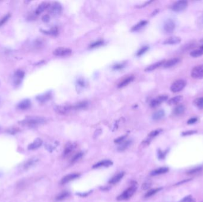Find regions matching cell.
<instances>
[{"label":"cell","instance_id":"obj_50","mask_svg":"<svg viewBox=\"0 0 203 202\" xmlns=\"http://www.w3.org/2000/svg\"><path fill=\"white\" fill-rule=\"evenodd\" d=\"M150 184H149L147 183H144V184L143 185L142 189H144V190H146V189H149V188L150 187Z\"/></svg>","mask_w":203,"mask_h":202},{"label":"cell","instance_id":"obj_43","mask_svg":"<svg viewBox=\"0 0 203 202\" xmlns=\"http://www.w3.org/2000/svg\"><path fill=\"white\" fill-rule=\"evenodd\" d=\"M196 133H197L196 130H188V131L182 132V136H188V135H193V134H194Z\"/></svg>","mask_w":203,"mask_h":202},{"label":"cell","instance_id":"obj_1","mask_svg":"<svg viewBox=\"0 0 203 202\" xmlns=\"http://www.w3.org/2000/svg\"><path fill=\"white\" fill-rule=\"evenodd\" d=\"M45 122L46 119L44 117L38 116H30L25 118L21 121H20L19 124L24 127L32 128L43 125Z\"/></svg>","mask_w":203,"mask_h":202},{"label":"cell","instance_id":"obj_17","mask_svg":"<svg viewBox=\"0 0 203 202\" xmlns=\"http://www.w3.org/2000/svg\"><path fill=\"white\" fill-rule=\"evenodd\" d=\"M30 105H31L30 101L29 99H25L18 104L17 107L20 110H27L30 108Z\"/></svg>","mask_w":203,"mask_h":202},{"label":"cell","instance_id":"obj_32","mask_svg":"<svg viewBox=\"0 0 203 202\" xmlns=\"http://www.w3.org/2000/svg\"><path fill=\"white\" fill-rule=\"evenodd\" d=\"M193 104L198 108H203V97H200L194 100Z\"/></svg>","mask_w":203,"mask_h":202},{"label":"cell","instance_id":"obj_18","mask_svg":"<svg viewBox=\"0 0 203 202\" xmlns=\"http://www.w3.org/2000/svg\"><path fill=\"white\" fill-rule=\"evenodd\" d=\"M169 168L167 167H160L157 169H156L153 170L152 172H151V175L155 176V175H158L163 174H165L167 172H168Z\"/></svg>","mask_w":203,"mask_h":202},{"label":"cell","instance_id":"obj_31","mask_svg":"<svg viewBox=\"0 0 203 202\" xmlns=\"http://www.w3.org/2000/svg\"><path fill=\"white\" fill-rule=\"evenodd\" d=\"M202 170H203L202 167H196V168L191 169L187 173L188 175H193V174L200 173Z\"/></svg>","mask_w":203,"mask_h":202},{"label":"cell","instance_id":"obj_13","mask_svg":"<svg viewBox=\"0 0 203 202\" xmlns=\"http://www.w3.org/2000/svg\"><path fill=\"white\" fill-rule=\"evenodd\" d=\"M42 140L40 138H37L36 139L34 142L32 144H30L29 147H28V149L29 150H36L38 148H39L40 147H41V145H42Z\"/></svg>","mask_w":203,"mask_h":202},{"label":"cell","instance_id":"obj_49","mask_svg":"<svg viewBox=\"0 0 203 202\" xmlns=\"http://www.w3.org/2000/svg\"><path fill=\"white\" fill-rule=\"evenodd\" d=\"M42 20L44 21L45 22H48L50 20V17L48 15H45L43 17H42Z\"/></svg>","mask_w":203,"mask_h":202},{"label":"cell","instance_id":"obj_8","mask_svg":"<svg viewBox=\"0 0 203 202\" xmlns=\"http://www.w3.org/2000/svg\"><path fill=\"white\" fill-rule=\"evenodd\" d=\"M73 110V105H58L55 107V111L59 114H66Z\"/></svg>","mask_w":203,"mask_h":202},{"label":"cell","instance_id":"obj_47","mask_svg":"<svg viewBox=\"0 0 203 202\" xmlns=\"http://www.w3.org/2000/svg\"><path fill=\"white\" fill-rule=\"evenodd\" d=\"M166 154V152H162L160 150L159 151V153H158V156L160 159H163L165 157V155Z\"/></svg>","mask_w":203,"mask_h":202},{"label":"cell","instance_id":"obj_45","mask_svg":"<svg viewBox=\"0 0 203 202\" xmlns=\"http://www.w3.org/2000/svg\"><path fill=\"white\" fill-rule=\"evenodd\" d=\"M102 44H103L102 41H98V42H96L92 43L91 45H90V48H96V47L101 46Z\"/></svg>","mask_w":203,"mask_h":202},{"label":"cell","instance_id":"obj_27","mask_svg":"<svg viewBox=\"0 0 203 202\" xmlns=\"http://www.w3.org/2000/svg\"><path fill=\"white\" fill-rule=\"evenodd\" d=\"M183 99V97L181 96H175L172 99H170V100H169L167 101V103L169 105H176L178 104L179 102L182 100Z\"/></svg>","mask_w":203,"mask_h":202},{"label":"cell","instance_id":"obj_52","mask_svg":"<svg viewBox=\"0 0 203 202\" xmlns=\"http://www.w3.org/2000/svg\"></svg>","mask_w":203,"mask_h":202},{"label":"cell","instance_id":"obj_37","mask_svg":"<svg viewBox=\"0 0 203 202\" xmlns=\"http://www.w3.org/2000/svg\"><path fill=\"white\" fill-rule=\"evenodd\" d=\"M130 144H131L130 141H126L125 142H123L122 144H121L119 146L118 149L119 151H124V150H126L128 147V146L130 145Z\"/></svg>","mask_w":203,"mask_h":202},{"label":"cell","instance_id":"obj_14","mask_svg":"<svg viewBox=\"0 0 203 202\" xmlns=\"http://www.w3.org/2000/svg\"><path fill=\"white\" fill-rule=\"evenodd\" d=\"M181 39L179 37H170L167 39L166 41L163 42V44L164 45H176L178 44L181 42Z\"/></svg>","mask_w":203,"mask_h":202},{"label":"cell","instance_id":"obj_30","mask_svg":"<svg viewBox=\"0 0 203 202\" xmlns=\"http://www.w3.org/2000/svg\"><path fill=\"white\" fill-rule=\"evenodd\" d=\"M147 23V21H142L140 22H139V23H137L136 26H134L132 29H131V31L134 32V31H137L140 30V29H142L143 26H144L145 25H146Z\"/></svg>","mask_w":203,"mask_h":202},{"label":"cell","instance_id":"obj_41","mask_svg":"<svg viewBox=\"0 0 203 202\" xmlns=\"http://www.w3.org/2000/svg\"><path fill=\"white\" fill-rule=\"evenodd\" d=\"M9 18H10V15H7L4 16V17H2L0 20V26L3 25L4 24H5L7 21V20L9 19Z\"/></svg>","mask_w":203,"mask_h":202},{"label":"cell","instance_id":"obj_9","mask_svg":"<svg viewBox=\"0 0 203 202\" xmlns=\"http://www.w3.org/2000/svg\"><path fill=\"white\" fill-rule=\"evenodd\" d=\"M71 52L72 51L69 48L60 47L53 51V54L57 56H66L70 55Z\"/></svg>","mask_w":203,"mask_h":202},{"label":"cell","instance_id":"obj_15","mask_svg":"<svg viewBox=\"0 0 203 202\" xmlns=\"http://www.w3.org/2000/svg\"><path fill=\"white\" fill-rule=\"evenodd\" d=\"M50 4L46 2H44L42 3H41L38 7L36 8V11H35V14L36 15H39L41 14L42 13H43L45 10H47V8H49L50 7Z\"/></svg>","mask_w":203,"mask_h":202},{"label":"cell","instance_id":"obj_2","mask_svg":"<svg viewBox=\"0 0 203 202\" xmlns=\"http://www.w3.org/2000/svg\"><path fill=\"white\" fill-rule=\"evenodd\" d=\"M137 190V187L136 186H132L128 187L126 190H125L121 195L117 197L118 201H125L128 200L131 198Z\"/></svg>","mask_w":203,"mask_h":202},{"label":"cell","instance_id":"obj_44","mask_svg":"<svg viewBox=\"0 0 203 202\" xmlns=\"http://www.w3.org/2000/svg\"><path fill=\"white\" fill-rule=\"evenodd\" d=\"M197 121H198V118H197V117H193V118L190 119L188 120L187 123H188V125H192V124L196 123Z\"/></svg>","mask_w":203,"mask_h":202},{"label":"cell","instance_id":"obj_10","mask_svg":"<svg viewBox=\"0 0 203 202\" xmlns=\"http://www.w3.org/2000/svg\"><path fill=\"white\" fill-rule=\"evenodd\" d=\"M167 99H168V97L167 96H166V95H162V96H158L157 97L153 99L152 101H151L150 105L153 108L159 106V105H160L164 101H166Z\"/></svg>","mask_w":203,"mask_h":202},{"label":"cell","instance_id":"obj_34","mask_svg":"<svg viewBox=\"0 0 203 202\" xmlns=\"http://www.w3.org/2000/svg\"><path fill=\"white\" fill-rule=\"evenodd\" d=\"M68 196H69V193L68 192H62V193H61L59 195H58L56 196V199L57 201H61L66 199L67 197H68Z\"/></svg>","mask_w":203,"mask_h":202},{"label":"cell","instance_id":"obj_46","mask_svg":"<svg viewBox=\"0 0 203 202\" xmlns=\"http://www.w3.org/2000/svg\"><path fill=\"white\" fill-rule=\"evenodd\" d=\"M19 132V129H17V128H10L8 130V132L11 135H14V134H16V133H17Z\"/></svg>","mask_w":203,"mask_h":202},{"label":"cell","instance_id":"obj_33","mask_svg":"<svg viewBox=\"0 0 203 202\" xmlns=\"http://www.w3.org/2000/svg\"><path fill=\"white\" fill-rule=\"evenodd\" d=\"M162 189V188H156V189H154L152 190H149L145 195V198H150L151 196H152L153 195H154L155 194H156L157 193H158L159 191H160Z\"/></svg>","mask_w":203,"mask_h":202},{"label":"cell","instance_id":"obj_12","mask_svg":"<svg viewBox=\"0 0 203 202\" xmlns=\"http://www.w3.org/2000/svg\"><path fill=\"white\" fill-rule=\"evenodd\" d=\"M180 62V59L178 58H172L170 59L167 61H165L164 64H163V66L164 68H170L172 67L175 65H176L177 63H178Z\"/></svg>","mask_w":203,"mask_h":202},{"label":"cell","instance_id":"obj_25","mask_svg":"<svg viewBox=\"0 0 203 202\" xmlns=\"http://www.w3.org/2000/svg\"><path fill=\"white\" fill-rule=\"evenodd\" d=\"M165 115L164 111L163 110H160L155 112L152 116L153 119L154 120H159L164 117Z\"/></svg>","mask_w":203,"mask_h":202},{"label":"cell","instance_id":"obj_5","mask_svg":"<svg viewBox=\"0 0 203 202\" xmlns=\"http://www.w3.org/2000/svg\"><path fill=\"white\" fill-rule=\"evenodd\" d=\"M188 7L187 1H178L173 4L172 6V10L175 12H181L185 10Z\"/></svg>","mask_w":203,"mask_h":202},{"label":"cell","instance_id":"obj_23","mask_svg":"<svg viewBox=\"0 0 203 202\" xmlns=\"http://www.w3.org/2000/svg\"><path fill=\"white\" fill-rule=\"evenodd\" d=\"M164 60H162V61H159V62H157L153 65H151L150 66H149L147 68H146L145 69V71L146 72H149V71H152L153 70L158 68L159 67L161 66H163L164 63Z\"/></svg>","mask_w":203,"mask_h":202},{"label":"cell","instance_id":"obj_26","mask_svg":"<svg viewBox=\"0 0 203 202\" xmlns=\"http://www.w3.org/2000/svg\"><path fill=\"white\" fill-rule=\"evenodd\" d=\"M38 161V159L36 158H32L29 159L28 161H27L24 164V168L26 170L30 168L32 166H33Z\"/></svg>","mask_w":203,"mask_h":202},{"label":"cell","instance_id":"obj_28","mask_svg":"<svg viewBox=\"0 0 203 202\" xmlns=\"http://www.w3.org/2000/svg\"><path fill=\"white\" fill-rule=\"evenodd\" d=\"M190 55L194 58H199L203 55V45L199 49L192 51L190 53Z\"/></svg>","mask_w":203,"mask_h":202},{"label":"cell","instance_id":"obj_6","mask_svg":"<svg viewBox=\"0 0 203 202\" xmlns=\"http://www.w3.org/2000/svg\"><path fill=\"white\" fill-rule=\"evenodd\" d=\"M191 77L195 79L203 78V65L196 66L191 71Z\"/></svg>","mask_w":203,"mask_h":202},{"label":"cell","instance_id":"obj_11","mask_svg":"<svg viewBox=\"0 0 203 202\" xmlns=\"http://www.w3.org/2000/svg\"><path fill=\"white\" fill-rule=\"evenodd\" d=\"M79 176H80V174H78V173H73V174L67 175L62 178L61 183L62 184H67V183L77 178Z\"/></svg>","mask_w":203,"mask_h":202},{"label":"cell","instance_id":"obj_48","mask_svg":"<svg viewBox=\"0 0 203 202\" xmlns=\"http://www.w3.org/2000/svg\"><path fill=\"white\" fill-rule=\"evenodd\" d=\"M125 138V136H121V137H119L118 138V139H115V142L116 143V144H121V142H122L124 140V139Z\"/></svg>","mask_w":203,"mask_h":202},{"label":"cell","instance_id":"obj_3","mask_svg":"<svg viewBox=\"0 0 203 202\" xmlns=\"http://www.w3.org/2000/svg\"><path fill=\"white\" fill-rule=\"evenodd\" d=\"M187 85V81L184 80L175 81L170 86V91L174 93H178L182 90Z\"/></svg>","mask_w":203,"mask_h":202},{"label":"cell","instance_id":"obj_16","mask_svg":"<svg viewBox=\"0 0 203 202\" xmlns=\"http://www.w3.org/2000/svg\"><path fill=\"white\" fill-rule=\"evenodd\" d=\"M134 80V76H128L124 78V80H122L121 82L119 83V84L118 86V88H122L124 87L127 86H128L130 83H131L133 80Z\"/></svg>","mask_w":203,"mask_h":202},{"label":"cell","instance_id":"obj_36","mask_svg":"<svg viewBox=\"0 0 203 202\" xmlns=\"http://www.w3.org/2000/svg\"><path fill=\"white\" fill-rule=\"evenodd\" d=\"M83 155V152H79L77 153H76V155H74V156L71 159V162L72 164L77 162V161H79Z\"/></svg>","mask_w":203,"mask_h":202},{"label":"cell","instance_id":"obj_7","mask_svg":"<svg viewBox=\"0 0 203 202\" xmlns=\"http://www.w3.org/2000/svg\"><path fill=\"white\" fill-rule=\"evenodd\" d=\"M50 13L53 15H58L62 11V5L59 2H55L50 5Z\"/></svg>","mask_w":203,"mask_h":202},{"label":"cell","instance_id":"obj_19","mask_svg":"<svg viewBox=\"0 0 203 202\" xmlns=\"http://www.w3.org/2000/svg\"><path fill=\"white\" fill-rule=\"evenodd\" d=\"M185 110V107L182 104L178 105L173 110V113L175 116H180L182 114Z\"/></svg>","mask_w":203,"mask_h":202},{"label":"cell","instance_id":"obj_22","mask_svg":"<svg viewBox=\"0 0 203 202\" xmlns=\"http://www.w3.org/2000/svg\"><path fill=\"white\" fill-rule=\"evenodd\" d=\"M112 165V162L109 161V160H103L100 161L96 164H95L93 166V168H100V167H109L110 165Z\"/></svg>","mask_w":203,"mask_h":202},{"label":"cell","instance_id":"obj_29","mask_svg":"<svg viewBox=\"0 0 203 202\" xmlns=\"http://www.w3.org/2000/svg\"><path fill=\"white\" fill-rule=\"evenodd\" d=\"M88 105V103L86 101H82L80 102L77 104H76L75 105H73V110H78V109H82L86 108Z\"/></svg>","mask_w":203,"mask_h":202},{"label":"cell","instance_id":"obj_20","mask_svg":"<svg viewBox=\"0 0 203 202\" xmlns=\"http://www.w3.org/2000/svg\"><path fill=\"white\" fill-rule=\"evenodd\" d=\"M75 147H76V145H74V144H72L70 142L68 143L65 147V149L64 151V155L66 156L70 155L75 149Z\"/></svg>","mask_w":203,"mask_h":202},{"label":"cell","instance_id":"obj_24","mask_svg":"<svg viewBox=\"0 0 203 202\" xmlns=\"http://www.w3.org/2000/svg\"><path fill=\"white\" fill-rule=\"evenodd\" d=\"M51 97H52V95H51V93H46V94H42V95L38 96L36 97V99H37L38 101H39L41 102H44L50 100L51 99Z\"/></svg>","mask_w":203,"mask_h":202},{"label":"cell","instance_id":"obj_21","mask_svg":"<svg viewBox=\"0 0 203 202\" xmlns=\"http://www.w3.org/2000/svg\"><path fill=\"white\" fill-rule=\"evenodd\" d=\"M124 173L121 172V173H119L118 174H117L116 175H115V176H113L109 181V183L110 184H115L117 183H118L124 177Z\"/></svg>","mask_w":203,"mask_h":202},{"label":"cell","instance_id":"obj_40","mask_svg":"<svg viewBox=\"0 0 203 202\" xmlns=\"http://www.w3.org/2000/svg\"><path fill=\"white\" fill-rule=\"evenodd\" d=\"M149 49V47L148 46H143L142 47L139 51H138L137 52V56H141L142 55H143L145 52H146L147 50Z\"/></svg>","mask_w":203,"mask_h":202},{"label":"cell","instance_id":"obj_35","mask_svg":"<svg viewBox=\"0 0 203 202\" xmlns=\"http://www.w3.org/2000/svg\"><path fill=\"white\" fill-rule=\"evenodd\" d=\"M162 131V130L160 129L154 130H153L152 132H151L149 133V139H148V140L151 139H152L153 138L157 136L158 135L160 134V133Z\"/></svg>","mask_w":203,"mask_h":202},{"label":"cell","instance_id":"obj_39","mask_svg":"<svg viewBox=\"0 0 203 202\" xmlns=\"http://www.w3.org/2000/svg\"><path fill=\"white\" fill-rule=\"evenodd\" d=\"M179 202H194V200L193 199L192 196L190 195L185 197Z\"/></svg>","mask_w":203,"mask_h":202},{"label":"cell","instance_id":"obj_42","mask_svg":"<svg viewBox=\"0 0 203 202\" xmlns=\"http://www.w3.org/2000/svg\"><path fill=\"white\" fill-rule=\"evenodd\" d=\"M45 33H47L49 35H53V36H55L58 34V29L56 28H53L50 31H48V32H47Z\"/></svg>","mask_w":203,"mask_h":202},{"label":"cell","instance_id":"obj_51","mask_svg":"<svg viewBox=\"0 0 203 202\" xmlns=\"http://www.w3.org/2000/svg\"><path fill=\"white\" fill-rule=\"evenodd\" d=\"M124 67V65L122 64H119V65H117L116 66H115L114 68L115 69H120V68H122Z\"/></svg>","mask_w":203,"mask_h":202},{"label":"cell","instance_id":"obj_4","mask_svg":"<svg viewBox=\"0 0 203 202\" xmlns=\"http://www.w3.org/2000/svg\"><path fill=\"white\" fill-rule=\"evenodd\" d=\"M175 29V23L172 19H167L164 23L163 30L166 34H172Z\"/></svg>","mask_w":203,"mask_h":202},{"label":"cell","instance_id":"obj_38","mask_svg":"<svg viewBox=\"0 0 203 202\" xmlns=\"http://www.w3.org/2000/svg\"><path fill=\"white\" fill-rule=\"evenodd\" d=\"M15 76L17 79H22L24 78V72L22 70H17L15 73Z\"/></svg>","mask_w":203,"mask_h":202}]
</instances>
